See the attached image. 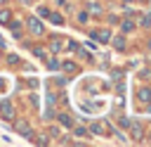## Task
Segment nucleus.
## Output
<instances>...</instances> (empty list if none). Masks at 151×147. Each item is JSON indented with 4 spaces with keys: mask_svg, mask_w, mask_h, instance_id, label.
Segmentation results:
<instances>
[{
    "mask_svg": "<svg viewBox=\"0 0 151 147\" xmlns=\"http://www.w3.org/2000/svg\"><path fill=\"white\" fill-rule=\"evenodd\" d=\"M0 114H2V119H14V107H12V102L9 100H2L0 102Z\"/></svg>",
    "mask_w": 151,
    "mask_h": 147,
    "instance_id": "1",
    "label": "nucleus"
},
{
    "mask_svg": "<svg viewBox=\"0 0 151 147\" xmlns=\"http://www.w3.org/2000/svg\"><path fill=\"white\" fill-rule=\"evenodd\" d=\"M90 133H94V135H109V123L106 121H94L90 126Z\"/></svg>",
    "mask_w": 151,
    "mask_h": 147,
    "instance_id": "2",
    "label": "nucleus"
},
{
    "mask_svg": "<svg viewBox=\"0 0 151 147\" xmlns=\"http://www.w3.org/2000/svg\"><path fill=\"white\" fill-rule=\"evenodd\" d=\"M101 40V43H106V40H111V31H106V28H101V31H92V40Z\"/></svg>",
    "mask_w": 151,
    "mask_h": 147,
    "instance_id": "3",
    "label": "nucleus"
},
{
    "mask_svg": "<svg viewBox=\"0 0 151 147\" xmlns=\"http://www.w3.org/2000/svg\"><path fill=\"white\" fill-rule=\"evenodd\" d=\"M17 133H21V135H26V138L33 135V130H31V126H28L26 121H17Z\"/></svg>",
    "mask_w": 151,
    "mask_h": 147,
    "instance_id": "4",
    "label": "nucleus"
},
{
    "mask_svg": "<svg viewBox=\"0 0 151 147\" xmlns=\"http://www.w3.org/2000/svg\"><path fill=\"white\" fill-rule=\"evenodd\" d=\"M28 28H31V33H35V36L42 33V24H40L38 19H28Z\"/></svg>",
    "mask_w": 151,
    "mask_h": 147,
    "instance_id": "5",
    "label": "nucleus"
},
{
    "mask_svg": "<svg viewBox=\"0 0 151 147\" xmlns=\"http://www.w3.org/2000/svg\"><path fill=\"white\" fill-rule=\"evenodd\" d=\"M127 128H130V133H132V138H134V140H142V133H144V130H142V126H139L137 121H134V123H130Z\"/></svg>",
    "mask_w": 151,
    "mask_h": 147,
    "instance_id": "6",
    "label": "nucleus"
},
{
    "mask_svg": "<svg viewBox=\"0 0 151 147\" xmlns=\"http://www.w3.org/2000/svg\"><path fill=\"white\" fill-rule=\"evenodd\" d=\"M139 100H142V102H151V90H149V88H142V90H139Z\"/></svg>",
    "mask_w": 151,
    "mask_h": 147,
    "instance_id": "7",
    "label": "nucleus"
},
{
    "mask_svg": "<svg viewBox=\"0 0 151 147\" xmlns=\"http://www.w3.org/2000/svg\"><path fill=\"white\" fill-rule=\"evenodd\" d=\"M9 19H12V12L9 9H0V24H9Z\"/></svg>",
    "mask_w": 151,
    "mask_h": 147,
    "instance_id": "8",
    "label": "nucleus"
},
{
    "mask_svg": "<svg viewBox=\"0 0 151 147\" xmlns=\"http://www.w3.org/2000/svg\"><path fill=\"white\" fill-rule=\"evenodd\" d=\"M33 55H35V57H40V59H47V52H45V47H33Z\"/></svg>",
    "mask_w": 151,
    "mask_h": 147,
    "instance_id": "9",
    "label": "nucleus"
},
{
    "mask_svg": "<svg viewBox=\"0 0 151 147\" xmlns=\"http://www.w3.org/2000/svg\"><path fill=\"white\" fill-rule=\"evenodd\" d=\"M47 17H50V19L54 21V24H64V19H61V14H47Z\"/></svg>",
    "mask_w": 151,
    "mask_h": 147,
    "instance_id": "10",
    "label": "nucleus"
},
{
    "mask_svg": "<svg viewBox=\"0 0 151 147\" xmlns=\"http://www.w3.org/2000/svg\"><path fill=\"white\" fill-rule=\"evenodd\" d=\"M59 121H61L64 126H71V119H68V114H59Z\"/></svg>",
    "mask_w": 151,
    "mask_h": 147,
    "instance_id": "11",
    "label": "nucleus"
},
{
    "mask_svg": "<svg viewBox=\"0 0 151 147\" xmlns=\"http://www.w3.org/2000/svg\"><path fill=\"white\" fill-rule=\"evenodd\" d=\"M90 12H94V14H99V12H101V7H99V5H94V2H90Z\"/></svg>",
    "mask_w": 151,
    "mask_h": 147,
    "instance_id": "12",
    "label": "nucleus"
},
{
    "mask_svg": "<svg viewBox=\"0 0 151 147\" xmlns=\"http://www.w3.org/2000/svg\"><path fill=\"white\" fill-rule=\"evenodd\" d=\"M64 69H66V71H76V64H73V62H64Z\"/></svg>",
    "mask_w": 151,
    "mask_h": 147,
    "instance_id": "13",
    "label": "nucleus"
},
{
    "mask_svg": "<svg viewBox=\"0 0 151 147\" xmlns=\"http://www.w3.org/2000/svg\"><path fill=\"white\" fill-rule=\"evenodd\" d=\"M76 135H80V138H87V130H85V128H80V126H78V128H76Z\"/></svg>",
    "mask_w": 151,
    "mask_h": 147,
    "instance_id": "14",
    "label": "nucleus"
},
{
    "mask_svg": "<svg viewBox=\"0 0 151 147\" xmlns=\"http://www.w3.org/2000/svg\"><path fill=\"white\" fill-rule=\"evenodd\" d=\"M142 24L149 26V24H151V14H144V17H142Z\"/></svg>",
    "mask_w": 151,
    "mask_h": 147,
    "instance_id": "15",
    "label": "nucleus"
},
{
    "mask_svg": "<svg viewBox=\"0 0 151 147\" xmlns=\"http://www.w3.org/2000/svg\"><path fill=\"white\" fill-rule=\"evenodd\" d=\"M116 47H118V50H123V47H125V43H123V38H116Z\"/></svg>",
    "mask_w": 151,
    "mask_h": 147,
    "instance_id": "16",
    "label": "nucleus"
},
{
    "mask_svg": "<svg viewBox=\"0 0 151 147\" xmlns=\"http://www.w3.org/2000/svg\"><path fill=\"white\" fill-rule=\"evenodd\" d=\"M57 66H59V62H54V59H50V62H47V69H57Z\"/></svg>",
    "mask_w": 151,
    "mask_h": 147,
    "instance_id": "17",
    "label": "nucleus"
},
{
    "mask_svg": "<svg viewBox=\"0 0 151 147\" xmlns=\"http://www.w3.org/2000/svg\"><path fill=\"white\" fill-rule=\"evenodd\" d=\"M78 19H80V24H85V21H87V14H85V12H80V14H78Z\"/></svg>",
    "mask_w": 151,
    "mask_h": 147,
    "instance_id": "18",
    "label": "nucleus"
},
{
    "mask_svg": "<svg viewBox=\"0 0 151 147\" xmlns=\"http://www.w3.org/2000/svg\"><path fill=\"white\" fill-rule=\"evenodd\" d=\"M123 31H125V33H127V31H132V24H130V21H125V24H123Z\"/></svg>",
    "mask_w": 151,
    "mask_h": 147,
    "instance_id": "19",
    "label": "nucleus"
},
{
    "mask_svg": "<svg viewBox=\"0 0 151 147\" xmlns=\"http://www.w3.org/2000/svg\"><path fill=\"white\" fill-rule=\"evenodd\" d=\"M0 88H2V81H0Z\"/></svg>",
    "mask_w": 151,
    "mask_h": 147,
    "instance_id": "20",
    "label": "nucleus"
},
{
    "mask_svg": "<svg viewBox=\"0 0 151 147\" xmlns=\"http://www.w3.org/2000/svg\"><path fill=\"white\" fill-rule=\"evenodd\" d=\"M0 2H7V0H0Z\"/></svg>",
    "mask_w": 151,
    "mask_h": 147,
    "instance_id": "21",
    "label": "nucleus"
},
{
    "mask_svg": "<svg viewBox=\"0 0 151 147\" xmlns=\"http://www.w3.org/2000/svg\"><path fill=\"white\" fill-rule=\"evenodd\" d=\"M149 45H151V40H149Z\"/></svg>",
    "mask_w": 151,
    "mask_h": 147,
    "instance_id": "22",
    "label": "nucleus"
},
{
    "mask_svg": "<svg viewBox=\"0 0 151 147\" xmlns=\"http://www.w3.org/2000/svg\"><path fill=\"white\" fill-rule=\"evenodd\" d=\"M24 2H28V0H24Z\"/></svg>",
    "mask_w": 151,
    "mask_h": 147,
    "instance_id": "23",
    "label": "nucleus"
},
{
    "mask_svg": "<svg viewBox=\"0 0 151 147\" xmlns=\"http://www.w3.org/2000/svg\"><path fill=\"white\" fill-rule=\"evenodd\" d=\"M125 2H130V0H125Z\"/></svg>",
    "mask_w": 151,
    "mask_h": 147,
    "instance_id": "24",
    "label": "nucleus"
},
{
    "mask_svg": "<svg viewBox=\"0 0 151 147\" xmlns=\"http://www.w3.org/2000/svg\"><path fill=\"white\" fill-rule=\"evenodd\" d=\"M149 140H151V135H149Z\"/></svg>",
    "mask_w": 151,
    "mask_h": 147,
    "instance_id": "25",
    "label": "nucleus"
}]
</instances>
